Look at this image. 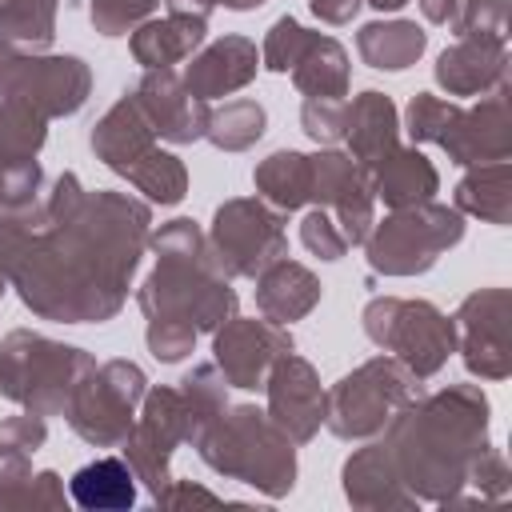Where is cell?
<instances>
[{
  "instance_id": "8fae6325",
  "label": "cell",
  "mask_w": 512,
  "mask_h": 512,
  "mask_svg": "<svg viewBox=\"0 0 512 512\" xmlns=\"http://www.w3.org/2000/svg\"><path fill=\"white\" fill-rule=\"evenodd\" d=\"M208 244L228 276L256 280L268 264L288 256L284 212H276L260 196H232L212 212Z\"/></svg>"
},
{
  "instance_id": "7a4b0ae2",
  "label": "cell",
  "mask_w": 512,
  "mask_h": 512,
  "mask_svg": "<svg viewBox=\"0 0 512 512\" xmlns=\"http://www.w3.org/2000/svg\"><path fill=\"white\" fill-rule=\"evenodd\" d=\"M148 248L156 252V268L136 292L148 320L144 340L160 364H180L192 356L200 332H216L236 316L240 300L196 220H168L156 236H148Z\"/></svg>"
},
{
  "instance_id": "ee69618b",
  "label": "cell",
  "mask_w": 512,
  "mask_h": 512,
  "mask_svg": "<svg viewBox=\"0 0 512 512\" xmlns=\"http://www.w3.org/2000/svg\"><path fill=\"white\" fill-rule=\"evenodd\" d=\"M300 244L320 256V260H340L348 252V240L344 232L336 228V220L328 216V208H312L304 220H300Z\"/></svg>"
},
{
  "instance_id": "f546056e",
  "label": "cell",
  "mask_w": 512,
  "mask_h": 512,
  "mask_svg": "<svg viewBox=\"0 0 512 512\" xmlns=\"http://www.w3.org/2000/svg\"><path fill=\"white\" fill-rule=\"evenodd\" d=\"M428 48V32L416 20H372L356 32V52L368 68L404 72Z\"/></svg>"
},
{
  "instance_id": "30bf717a",
  "label": "cell",
  "mask_w": 512,
  "mask_h": 512,
  "mask_svg": "<svg viewBox=\"0 0 512 512\" xmlns=\"http://www.w3.org/2000/svg\"><path fill=\"white\" fill-rule=\"evenodd\" d=\"M0 96L36 108L48 120L76 116L92 96V68L80 56L24 52L0 44Z\"/></svg>"
},
{
  "instance_id": "8d00e7d4",
  "label": "cell",
  "mask_w": 512,
  "mask_h": 512,
  "mask_svg": "<svg viewBox=\"0 0 512 512\" xmlns=\"http://www.w3.org/2000/svg\"><path fill=\"white\" fill-rule=\"evenodd\" d=\"M176 388H180V400H184V412H188V428H192V440H196L228 408V380H224V372L216 364H196Z\"/></svg>"
},
{
  "instance_id": "f6af8a7d",
  "label": "cell",
  "mask_w": 512,
  "mask_h": 512,
  "mask_svg": "<svg viewBox=\"0 0 512 512\" xmlns=\"http://www.w3.org/2000/svg\"><path fill=\"white\" fill-rule=\"evenodd\" d=\"M468 488H476L480 500H500V496H508L512 472H508V460H504V452H500L496 444H488V448L476 456V464H472V472H468Z\"/></svg>"
},
{
  "instance_id": "5b68a950",
  "label": "cell",
  "mask_w": 512,
  "mask_h": 512,
  "mask_svg": "<svg viewBox=\"0 0 512 512\" xmlns=\"http://www.w3.org/2000/svg\"><path fill=\"white\" fill-rule=\"evenodd\" d=\"M96 364L92 352L16 328L0 340V400L20 404L36 416H64L72 388Z\"/></svg>"
},
{
  "instance_id": "7c38bea8",
  "label": "cell",
  "mask_w": 512,
  "mask_h": 512,
  "mask_svg": "<svg viewBox=\"0 0 512 512\" xmlns=\"http://www.w3.org/2000/svg\"><path fill=\"white\" fill-rule=\"evenodd\" d=\"M140 404L144 408H140L136 424L128 428V436L120 440V448H124L128 468L136 472V484H144V492L156 500L172 484V468H168L172 452H176V444L192 440V428H188L180 388L156 384V388L144 392Z\"/></svg>"
},
{
  "instance_id": "6da1fadb",
  "label": "cell",
  "mask_w": 512,
  "mask_h": 512,
  "mask_svg": "<svg viewBox=\"0 0 512 512\" xmlns=\"http://www.w3.org/2000/svg\"><path fill=\"white\" fill-rule=\"evenodd\" d=\"M40 208V228L12 268L20 304L52 324L112 320L148 248L152 208L128 192H88L76 172H60Z\"/></svg>"
},
{
  "instance_id": "83f0119b",
  "label": "cell",
  "mask_w": 512,
  "mask_h": 512,
  "mask_svg": "<svg viewBox=\"0 0 512 512\" xmlns=\"http://www.w3.org/2000/svg\"><path fill=\"white\" fill-rule=\"evenodd\" d=\"M452 208L460 216H476L484 224L504 228L512 220V168H508V160L472 164L452 192Z\"/></svg>"
},
{
  "instance_id": "5bb4252c",
  "label": "cell",
  "mask_w": 512,
  "mask_h": 512,
  "mask_svg": "<svg viewBox=\"0 0 512 512\" xmlns=\"http://www.w3.org/2000/svg\"><path fill=\"white\" fill-rule=\"evenodd\" d=\"M308 160H312V192H308V204L328 208V216L344 232L348 248L352 244H364V236L376 224V192H372L368 168H360L348 152H336V148H320Z\"/></svg>"
},
{
  "instance_id": "f1b7e54d",
  "label": "cell",
  "mask_w": 512,
  "mask_h": 512,
  "mask_svg": "<svg viewBox=\"0 0 512 512\" xmlns=\"http://www.w3.org/2000/svg\"><path fill=\"white\" fill-rule=\"evenodd\" d=\"M292 84L300 96H320V100H344L352 84V64L340 40L324 32H308V44L300 60L292 64Z\"/></svg>"
},
{
  "instance_id": "74e56055",
  "label": "cell",
  "mask_w": 512,
  "mask_h": 512,
  "mask_svg": "<svg viewBox=\"0 0 512 512\" xmlns=\"http://www.w3.org/2000/svg\"><path fill=\"white\" fill-rule=\"evenodd\" d=\"M40 196H44V192H40ZM40 216H44L40 200L28 204V208H0V296H4V288L12 284V268H16V260L24 256L32 232L40 228Z\"/></svg>"
},
{
  "instance_id": "ba28073f",
  "label": "cell",
  "mask_w": 512,
  "mask_h": 512,
  "mask_svg": "<svg viewBox=\"0 0 512 512\" xmlns=\"http://www.w3.org/2000/svg\"><path fill=\"white\" fill-rule=\"evenodd\" d=\"M464 240V216L452 204H412L392 208L372 232L364 236L368 268L380 276H420L428 272L448 248Z\"/></svg>"
},
{
  "instance_id": "ffe728a7",
  "label": "cell",
  "mask_w": 512,
  "mask_h": 512,
  "mask_svg": "<svg viewBox=\"0 0 512 512\" xmlns=\"http://www.w3.org/2000/svg\"><path fill=\"white\" fill-rule=\"evenodd\" d=\"M188 60L192 64L184 68L180 80L200 100L232 96V92L248 88L256 80V72H260V48H256V40L236 36V32L232 36H220V40H212L204 48H196Z\"/></svg>"
},
{
  "instance_id": "bcb514c9",
  "label": "cell",
  "mask_w": 512,
  "mask_h": 512,
  "mask_svg": "<svg viewBox=\"0 0 512 512\" xmlns=\"http://www.w3.org/2000/svg\"><path fill=\"white\" fill-rule=\"evenodd\" d=\"M156 504H160V508H188V504L220 508L224 496H216V492H208V488H200V484H192V480H172V484L156 496Z\"/></svg>"
},
{
  "instance_id": "8992f818",
  "label": "cell",
  "mask_w": 512,
  "mask_h": 512,
  "mask_svg": "<svg viewBox=\"0 0 512 512\" xmlns=\"http://www.w3.org/2000/svg\"><path fill=\"white\" fill-rule=\"evenodd\" d=\"M360 324L364 336L380 352H392L416 380H432L456 352V324L432 300L372 296L360 312Z\"/></svg>"
},
{
  "instance_id": "d6a6232c",
  "label": "cell",
  "mask_w": 512,
  "mask_h": 512,
  "mask_svg": "<svg viewBox=\"0 0 512 512\" xmlns=\"http://www.w3.org/2000/svg\"><path fill=\"white\" fill-rule=\"evenodd\" d=\"M8 508H68L64 480L52 468L32 472V464H0V512Z\"/></svg>"
},
{
  "instance_id": "e575fe53",
  "label": "cell",
  "mask_w": 512,
  "mask_h": 512,
  "mask_svg": "<svg viewBox=\"0 0 512 512\" xmlns=\"http://www.w3.org/2000/svg\"><path fill=\"white\" fill-rule=\"evenodd\" d=\"M268 128V112L260 100H228L224 108H212L204 140L220 152H248Z\"/></svg>"
},
{
  "instance_id": "7bdbcfd3",
  "label": "cell",
  "mask_w": 512,
  "mask_h": 512,
  "mask_svg": "<svg viewBox=\"0 0 512 512\" xmlns=\"http://www.w3.org/2000/svg\"><path fill=\"white\" fill-rule=\"evenodd\" d=\"M300 128L308 140L316 144H336L344 140V100H320V96H304L300 108Z\"/></svg>"
},
{
  "instance_id": "9c48e42d",
  "label": "cell",
  "mask_w": 512,
  "mask_h": 512,
  "mask_svg": "<svg viewBox=\"0 0 512 512\" xmlns=\"http://www.w3.org/2000/svg\"><path fill=\"white\" fill-rule=\"evenodd\" d=\"M144 392H148V376L140 364L120 360V356L92 364L80 376V384L72 388L64 420L84 444L120 448V440L136 424V408H140Z\"/></svg>"
},
{
  "instance_id": "cb8c5ba5",
  "label": "cell",
  "mask_w": 512,
  "mask_h": 512,
  "mask_svg": "<svg viewBox=\"0 0 512 512\" xmlns=\"http://www.w3.org/2000/svg\"><path fill=\"white\" fill-rule=\"evenodd\" d=\"M320 296H324V288H320L316 272L296 264V260H288V256H280L276 264H268L256 276V308H260V316L272 320V324H284V328L304 320L320 304Z\"/></svg>"
},
{
  "instance_id": "60d3db41",
  "label": "cell",
  "mask_w": 512,
  "mask_h": 512,
  "mask_svg": "<svg viewBox=\"0 0 512 512\" xmlns=\"http://www.w3.org/2000/svg\"><path fill=\"white\" fill-rule=\"evenodd\" d=\"M156 8L160 0H88V20L100 36H128L132 28L152 20Z\"/></svg>"
},
{
  "instance_id": "f907efd6",
  "label": "cell",
  "mask_w": 512,
  "mask_h": 512,
  "mask_svg": "<svg viewBox=\"0 0 512 512\" xmlns=\"http://www.w3.org/2000/svg\"><path fill=\"white\" fill-rule=\"evenodd\" d=\"M364 4H372L376 12H400L408 0H364Z\"/></svg>"
},
{
  "instance_id": "4dcf8cb0",
  "label": "cell",
  "mask_w": 512,
  "mask_h": 512,
  "mask_svg": "<svg viewBox=\"0 0 512 512\" xmlns=\"http://www.w3.org/2000/svg\"><path fill=\"white\" fill-rule=\"evenodd\" d=\"M252 184H256V196L264 204H272L276 212H296L308 204V192H312V160L296 148H276L272 156H264L256 168H252Z\"/></svg>"
},
{
  "instance_id": "2e32d148",
  "label": "cell",
  "mask_w": 512,
  "mask_h": 512,
  "mask_svg": "<svg viewBox=\"0 0 512 512\" xmlns=\"http://www.w3.org/2000/svg\"><path fill=\"white\" fill-rule=\"evenodd\" d=\"M508 84L480 96V104L448 108V120L436 136V144L448 152L452 164H488V160H508L512 156V108H508Z\"/></svg>"
},
{
  "instance_id": "9a60e30c",
  "label": "cell",
  "mask_w": 512,
  "mask_h": 512,
  "mask_svg": "<svg viewBox=\"0 0 512 512\" xmlns=\"http://www.w3.org/2000/svg\"><path fill=\"white\" fill-rule=\"evenodd\" d=\"M292 332L284 324L272 320H248V316H232L212 332V364L224 372L228 388H244V392H260L272 364L292 352Z\"/></svg>"
},
{
  "instance_id": "d4e9b609",
  "label": "cell",
  "mask_w": 512,
  "mask_h": 512,
  "mask_svg": "<svg viewBox=\"0 0 512 512\" xmlns=\"http://www.w3.org/2000/svg\"><path fill=\"white\" fill-rule=\"evenodd\" d=\"M368 176H372V192H376V200H384V208H412L440 192V172L416 144L412 148L396 144L384 160H376L368 168Z\"/></svg>"
},
{
  "instance_id": "d6986e66",
  "label": "cell",
  "mask_w": 512,
  "mask_h": 512,
  "mask_svg": "<svg viewBox=\"0 0 512 512\" xmlns=\"http://www.w3.org/2000/svg\"><path fill=\"white\" fill-rule=\"evenodd\" d=\"M340 484H344V500L352 508H364V512H412L420 504L408 492V484L400 480L388 444L384 440H372V436H368L364 448H356L344 460Z\"/></svg>"
},
{
  "instance_id": "3957f363",
  "label": "cell",
  "mask_w": 512,
  "mask_h": 512,
  "mask_svg": "<svg viewBox=\"0 0 512 512\" xmlns=\"http://www.w3.org/2000/svg\"><path fill=\"white\" fill-rule=\"evenodd\" d=\"M492 404L480 384H448L432 396H412L384 428V444L400 480L416 500L448 508L464 488L476 456L492 444Z\"/></svg>"
},
{
  "instance_id": "7402d4cb",
  "label": "cell",
  "mask_w": 512,
  "mask_h": 512,
  "mask_svg": "<svg viewBox=\"0 0 512 512\" xmlns=\"http://www.w3.org/2000/svg\"><path fill=\"white\" fill-rule=\"evenodd\" d=\"M88 144H92V152H96V160H100L104 168H112L116 176H128V168H132L140 156H148V152L156 148V132H152L144 108L136 104V96L124 92V96L92 124Z\"/></svg>"
},
{
  "instance_id": "4fadbf2b",
  "label": "cell",
  "mask_w": 512,
  "mask_h": 512,
  "mask_svg": "<svg viewBox=\"0 0 512 512\" xmlns=\"http://www.w3.org/2000/svg\"><path fill=\"white\" fill-rule=\"evenodd\" d=\"M452 324H456V348L472 376L480 380L512 376V292L508 288L468 292Z\"/></svg>"
},
{
  "instance_id": "b9f144b4",
  "label": "cell",
  "mask_w": 512,
  "mask_h": 512,
  "mask_svg": "<svg viewBox=\"0 0 512 512\" xmlns=\"http://www.w3.org/2000/svg\"><path fill=\"white\" fill-rule=\"evenodd\" d=\"M304 44H308V28L296 16H280L268 28L264 44H260V68H268V72H292V64L300 60Z\"/></svg>"
},
{
  "instance_id": "d590c367",
  "label": "cell",
  "mask_w": 512,
  "mask_h": 512,
  "mask_svg": "<svg viewBox=\"0 0 512 512\" xmlns=\"http://www.w3.org/2000/svg\"><path fill=\"white\" fill-rule=\"evenodd\" d=\"M48 140V116L20 100L0 104V164H28Z\"/></svg>"
},
{
  "instance_id": "1f68e13d",
  "label": "cell",
  "mask_w": 512,
  "mask_h": 512,
  "mask_svg": "<svg viewBox=\"0 0 512 512\" xmlns=\"http://www.w3.org/2000/svg\"><path fill=\"white\" fill-rule=\"evenodd\" d=\"M60 0H0V44L48 52L56 40Z\"/></svg>"
},
{
  "instance_id": "ab89813d",
  "label": "cell",
  "mask_w": 512,
  "mask_h": 512,
  "mask_svg": "<svg viewBox=\"0 0 512 512\" xmlns=\"http://www.w3.org/2000/svg\"><path fill=\"white\" fill-rule=\"evenodd\" d=\"M48 444V424L36 412L0 420V464H32V456Z\"/></svg>"
},
{
  "instance_id": "ac0fdd59",
  "label": "cell",
  "mask_w": 512,
  "mask_h": 512,
  "mask_svg": "<svg viewBox=\"0 0 512 512\" xmlns=\"http://www.w3.org/2000/svg\"><path fill=\"white\" fill-rule=\"evenodd\" d=\"M136 104L144 108L152 132L168 144H196L204 140V128H208V100L192 96L188 84L172 72V68H148L140 76V84L132 88Z\"/></svg>"
},
{
  "instance_id": "52a82bcc",
  "label": "cell",
  "mask_w": 512,
  "mask_h": 512,
  "mask_svg": "<svg viewBox=\"0 0 512 512\" xmlns=\"http://www.w3.org/2000/svg\"><path fill=\"white\" fill-rule=\"evenodd\" d=\"M420 392V380L396 356H372L324 392V428L336 440H368Z\"/></svg>"
},
{
  "instance_id": "44dd1931",
  "label": "cell",
  "mask_w": 512,
  "mask_h": 512,
  "mask_svg": "<svg viewBox=\"0 0 512 512\" xmlns=\"http://www.w3.org/2000/svg\"><path fill=\"white\" fill-rule=\"evenodd\" d=\"M512 60L508 44H488V40H456L436 56V84L448 96H488L508 84Z\"/></svg>"
},
{
  "instance_id": "816d5d0a",
  "label": "cell",
  "mask_w": 512,
  "mask_h": 512,
  "mask_svg": "<svg viewBox=\"0 0 512 512\" xmlns=\"http://www.w3.org/2000/svg\"><path fill=\"white\" fill-rule=\"evenodd\" d=\"M0 176H4V164H0Z\"/></svg>"
},
{
  "instance_id": "e0dca14e",
  "label": "cell",
  "mask_w": 512,
  "mask_h": 512,
  "mask_svg": "<svg viewBox=\"0 0 512 512\" xmlns=\"http://www.w3.org/2000/svg\"><path fill=\"white\" fill-rule=\"evenodd\" d=\"M264 392H268V416L288 432L292 444H308L320 424H324V388H320V376L316 368L292 352H284L268 380H264Z\"/></svg>"
},
{
  "instance_id": "c3c4849f",
  "label": "cell",
  "mask_w": 512,
  "mask_h": 512,
  "mask_svg": "<svg viewBox=\"0 0 512 512\" xmlns=\"http://www.w3.org/2000/svg\"><path fill=\"white\" fill-rule=\"evenodd\" d=\"M308 8H312V16L320 24L340 28V24H352L356 20V12L364 8V0H308Z\"/></svg>"
},
{
  "instance_id": "4316f807",
  "label": "cell",
  "mask_w": 512,
  "mask_h": 512,
  "mask_svg": "<svg viewBox=\"0 0 512 512\" xmlns=\"http://www.w3.org/2000/svg\"><path fill=\"white\" fill-rule=\"evenodd\" d=\"M68 500L84 512H124L136 504V472L124 456H100L72 472Z\"/></svg>"
},
{
  "instance_id": "603a6c76",
  "label": "cell",
  "mask_w": 512,
  "mask_h": 512,
  "mask_svg": "<svg viewBox=\"0 0 512 512\" xmlns=\"http://www.w3.org/2000/svg\"><path fill=\"white\" fill-rule=\"evenodd\" d=\"M344 144L360 168H372L376 160H384L400 144V112L392 96L368 88L352 104H344Z\"/></svg>"
},
{
  "instance_id": "681fc988",
  "label": "cell",
  "mask_w": 512,
  "mask_h": 512,
  "mask_svg": "<svg viewBox=\"0 0 512 512\" xmlns=\"http://www.w3.org/2000/svg\"><path fill=\"white\" fill-rule=\"evenodd\" d=\"M416 4H420L424 20L428 24H440V28H452V20L460 12V0H416Z\"/></svg>"
},
{
  "instance_id": "836d02e7",
  "label": "cell",
  "mask_w": 512,
  "mask_h": 512,
  "mask_svg": "<svg viewBox=\"0 0 512 512\" xmlns=\"http://www.w3.org/2000/svg\"><path fill=\"white\" fill-rule=\"evenodd\" d=\"M136 192L148 196V204H160V208H172L188 196V168L180 156L164 152V148H152L148 156H140L128 176H124Z\"/></svg>"
},
{
  "instance_id": "f35d334b",
  "label": "cell",
  "mask_w": 512,
  "mask_h": 512,
  "mask_svg": "<svg viewBox=\"0 0 512 512\" xmlns=\"http://www.w3.org/2000/svg\"><path fill=\"white\" fill-rule=\"evenodd\" d=\"M452 32L456 40L508 44V0H460Z\"/></svg>"
},
{
  "instance_id": "7dc6e473",
  "label": "cell",
  "mask_w": 512,
  "mask_h": 512,
  "mask_svg": "<svg viewBox=\"0 0 512 512\" xmlns=\"http://www.w3.org/2000/svg\"><path fill=\"white\" fill-rule=\"evenodd\" d=\"M168 4V12H184V16H200V20H208L216 8H228V12H252V8H260V4H268V0H164Z\"/></svg>"
},
{
  "instance_id": "484cf974",
  "label": "cell",
  "mask_w": 512,
  "mask_h": 512,
  "mask_svg": "<svg viewBox=\"0 0 512 512\" xmlns=\"http://www.w3.org/2000/svg\"><path fill=\"white\" fill-rule=\"evenodd\" d=\"M208 36V20L200 16H184V12H168L164 20H144L140 28H132V60L148 72V68H172L180 60H188Z\"/></svg>"
},
{
  "instance_id": "277c9868",
  "label": "cell",
  "mask_w": 512,
  "mask_h": 512,
  "mask_svg": "<svg viewBox=\"0 0 512 512\" xmlns=\"http://www.w3.org/2000/svg\"><path fill=\"white\" fill-rule=\"evenodd\" d=\"M196 456L228 480H240L268 500L296 488V444L256 404H228L196 440Z\"/></svg>"
}]
</instances>
